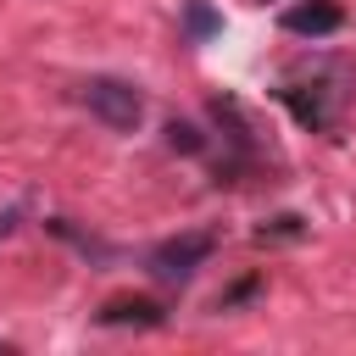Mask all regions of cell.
Returning <instances> with one entry per match:
<instances>
[{"mask_svg":"<svg viewBox=\"0 0 356 356\" xmlns=\"http://www.w3.org/2000/svg\"><path fill=\"white\" fill-rule=\"evenodd\" d=\"M83 106H89L111 134H134V128L145 122V95H139L128 78H111V72H100V78L83 83Z\"/></svg>","mask_w":356,"mask_h":356,"instance_id":"6da1fadb","label":"cell"},{"mask_svg":"<svg viewBox=\"0 0 356 356\" xmlns=\"http://www.w3.org/2000/svg\"><path fill=\"white\" fill-rule=\"evenodd\" d=\"M167 150H178V156H200V150H206V134H200L195 122L172 117V122H167Z\"/></svg>","mask_w":356,"mask_h":356,"instance_id":"8992f818","label":"cell"},{"mask_svg":"<svg viewBox=\"0 0 356 356\" xmlns=\"http://www.w3.org/2000/svg\"><path fill=\"white\" fill-rule=\"evenodd\" d=\"M100 323L106 328H161L167 312L156 300H145V295H122V300H106L100 306Z\"/></svg>","mask_w":356,"mask_h":356,"instance_id":"277c9868","label":"cell"},{"mask_svg":"<svg viewBox=\"0 0 356 356\" xmlns=\"http://www.w3.org/2000/svg\"><path fill=\"white\" fill-rule=\"evenodd\" d=\"M339 28H345V11L334 0H295L284 11V33H295V39H328Z\"/></svg>","mask_w":356,"mask_h":356,"instance_id":"3957f363","label":"cell"},{"mask_svg":"<svg viewBox=\"0 0 356 356\" xmlns=\"http://www.w3.org/2000/svg\"><path fill=\"white\" fill-rule=\"evenodd\" d=\"M178 22H184V39H189V44H206V39L222 33V11H217L211 0H184V6H178Z\"/></svg>","mask_w":356,"mask_h":356,"instance_id":"5b68a950","label":"cell"},{"mask_svg":"<svg viewBox=\"0 0 356 356\" xmlns=\"http://www.w3.org/2000/svg\"><path fill=\"white\" fill-rule=\"evenodd\" d=\"M11 228H17V211H0V239H6Z\"/></svg>","mask_w":356,"mask_h":356,"instance_id":"52a82bcc","label":"cell"},{"mask_svg":"<svg viewBox=\"0 0 356 356\" xmlns=\"http://www.w3.org/2000/svg\"><path fill=\"white\" fill-rule=\"evenodd\" d=\"M211 250H217L211 234H172V239H161V245L145 256V273H150L156 284H189V278L211 261Z\"/></svg>","mask_w":356,"mask_h":356,"instance_id":"7a4b0ae2","label":"cell"}]
</instances>
